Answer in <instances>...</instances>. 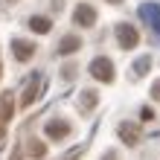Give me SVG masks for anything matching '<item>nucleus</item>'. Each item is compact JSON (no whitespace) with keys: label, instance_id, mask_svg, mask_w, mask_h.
I'll return each mask as SVG.
<instances>
[{"label":"nucleus","instance_id":"nucleus-14","mask_svg":"<svg viewBox=\"0 0 160 160\" xmlns=\"http://www.w3.org/2000/svg\"><path fill=\"white\" fill-rule=\"evenodd\" d=\"M44 152H47L44 143H38V140H35V143H29V154H32V157H41Z\"/></svg>","mask_w":160,"mask_h":160},{"label":"nucleus","instance_id":"nucleus-16","mask_svg":"<svg viewBox=\"0 0 160 160\" xmlns=\"http://www.w3.org/2000/svg\"><path fill=\"white\" fill-rule=\"evenodd\" d=\"M152 99H154V102H160V79L152 84Z\"/></svg>","mask_w":160,"mask_h":160},{"label":"nucleus","instance_id":"nucleus-8","mask_svg":"<svg viewBox=\"0 0 160 160\" xmlns=\"http://www.w3.org/2000/svg\"><path fill=\"white\" fill-rule=\"evenodd\" d=\"M38 90H41V79L35 76V79H32V84H26V90H23V99H21V105H23V108H29L32 102L38 99Z\"/></svg>","mask_w":160,"mask_h":160},{"label":"nucleus","instance_id":"nucleus-11","mask_svg":"<svg viewBox=\"0 0 160 160\" xmlns=\"http://www.w3.org/2000/svg\"><path fill=\"white\" fill-rule=\"evenodd\" d=\"M99 102V93H93V90H82V99H79V108H82V114H88V111L93 108Z\"/></svg>","mask_w":160,"mask_h":160},{"label":"nucleus","instance_id":"nucleus-4","mask_svg":"<svg viewBox=\"0 0 160 160\" xmlns=\"http://www.w3.org/2000/svg\"><path fill=\"white\" fill-rule=\"evenodd\" d=\"M44 131H47V137H50V140H67V134H70V122H67V119H50Z\"/></svg>","mask_w":160,"mask_h":160},{"label":"nucleus","instance_id":"nucleus-6","mask_svg":"<svg viewBox=\"0 0 160 160\" xmlns=\"http://www.w3.org/2000/svg\"><path fill=\"white\" fill-rule=\"evenodd\" d=\"M12 52H15L18 61H29L32 55H35V44L32 41H23V38H15L12 41Z\"/></svg>","mask_w":160,"mask_h":160},{"label":"nucleus","instance_id":"nucleus-17","mask_svg":"<svg viewBox=\"0 0 160 160\" xmlns=\"http://www.w3.org/2000/svg\"><path fill=\"white\" fill-rule=\"evenodd\" d=\"M64 160H79V148H76V152H70V154L64 157Z\"/></svg>","mask_w":160,"mask_h":160},{"label":"nucleus","instance_id":"nucleus-18","mask_svg":"<svg viewBox=\"0 0 160 160\" xmlns=\"http://www.w3.org/2000/svg\"><path fill=\"white\" fill-rule=\"evenodd\" d=\"M102 160H117V152H105V157Z\"/></svg>","mask_w":160,"mask_h":160},{"label":"nucleus","instance_id":"nucleus-3","mask_svg":"<svg viewBox=\"0 0 160 160\" xmlns=\"http://www.w3.org/2000/svg\"><path fill=\"white\" fill-rule=\"evenodd\" d=\"M137 15L143 18V21L148 26H154V29H160V3H143L137 9Z\"/></svg>","mask_w":160,"mask_h":160},{"label":"nucleus","instance_id":"nucleus-20","mask_svg":"<svg viewBox=\"0 0 160 160\" xmlns=\"http://www.w3.org/2000/svg\"><path fill=\"white\" fill-rule=\"evenodd\" d=\"M157 32H160V29H157Z\"/></svg>","mask_w":160,"mask_h":160},{"label":"nucleus","instance_id":"nucleus-7","mask_svg":"<svg viewBox=\"0 0 160 160\" xmlns=\"http://www.w3.org/2000/svg\"><path fill=\"white\" fill-rule=\"evenodd\" d=\"M119 137L125 140V146H137L140 143V125H134V122H122V125H119Z\"/></svg>","mask_w":160,"mask_h":160},{"label":"nucleus","instance_id":"nucleus-9","mask_svg":"<svg viewBox=\"0 0 160 160\" xmlns=\"http://www.w3.org/2000/svg\"><path fill=\"white\" fill-rule=\"evenodd\" d=\"M79 47H82V41L76 38V35H64L61 44H58V52H61V55H70V52H76Z\"/></svg>","mask_w":160,"mask_h":160},{"label":"nucleus","instance_id":"nucleus-12","mask_svg":"<svg viewBox=\"0 0 160 160\" xmlns=\"http://www.w3.org/2000/svg\"><path fill=\"white\" fill-rule=\"evenodd\" d=\"M50 26H52V23L47 21V18H41V15L29 18V29H32V32H41V35H44V32H50Z\"/></svg>","mask_w":160,"mask_h":160},{"label":"nucleus","instance_id":"nucleus-10","mask_svg":"<svg viewBox=\"0 0 160 160\" xmlns=\"http://www.w3.org/2000/svg\"><path fill=\"white\" fill-rule=\"evenodd\" d=\"M12 111H15V102H12L9 93H3V96H0V122H9Z\"/></svg>","mask_w":160,"mask_h":160},{"label":"nucleus","instance_id":"nucleus-1","mask_svg":"<svg viewBox=\"0 0 160 160\" xmlns=\"http://www.w3.org/2000/svg\"><path fill=\"white\" fill-rule=\"evenodd\" d=\"M90 76L99 79V82H114V64H111V58H105V55H99V58L90 61Z\"/></svg>","mask_w":160,"mask_h":160},{"label":"nucleus","instance_id":"nucleus-2","mask_svg":"<svg viewBox=\"0 0 160 160\" xmlns=\"http://www.w3.org/2000/svg\"><path fill=\"white\" fill-rule=\"evenodd\" d=\"M117 41H119L122 50H134V47L140 44V35H137V29L131 23H119L117 26Z\"/></svg>","mask_w":160,"mask_h":160},{"label":"nucleus","instance_id":"nucleus-13","mask_svg":"<svg viewBox=\"0 0 160 160\" xmlns=\"http://www.w3.org/2000/svg\"><path fill=\"white\" fill-rule=\"evenodd\" d=\"M148 67H152V58H148V55H140V58L134 61V76H146Z\"/></svg>","mask_w":160,"mask_h":160},{"label":"nucleus","instance_id":"nucleus-5","mask_svg":"<svg viewBox=\"0 0 160 160\" xmlns=\"http://www.w3.org/2000/svg\"><path fill=\"white\" fill-rule=\"evenodd\" d=\"M73 21H76L79 26H93L96 23V9L88 6V3H79L76 12H73Z\"/></svg>","mask_w":160,"mask_h":160},{"label":"nucleus","instance_id":"nucleus-19","mask_svg":"<svg viewBox=\"0 0 160 160\" xmlns=\"http://www.w3.org/2000/svg\"><path fill=\"white\" fill-rule=\"evenodd\" d=\"M108 3H122V0H108Z\"/></svg>","mask_w":160,"mask_h":160},{"label":"nucleus","instance_id":"nucleus-15","mask_svg":"<svg viewBox=\"0 0 160 160\" xmlns=\"http://www.w3.org/2000/svg\"><path fill=\"white\" fill-rule=\"evenodd\" d=\"M140 117H143V119L148 122V119H154V111H152V108H146V105H143V108H140Z\"/></svg>","mask_w":160,"mask_h":160}]
</instances>
